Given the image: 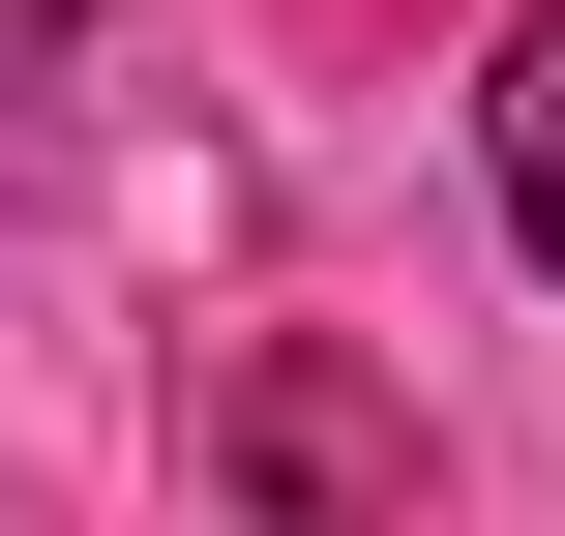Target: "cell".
Returning <instances> with one entry per match:
<instances>
[{
    "label": "cell",
    "mask_w": 565,
    "mask_h": 536,
    "mask_svg": "<svg viewBox=\"0 0 565 536\" xmlns=\"http://www.w3.org/2000/svg\"><path fill=\"white\" fill-rule=\"evenodd\" d=\"M209 477H238V536H417V418L358 358H238L209 388Z\"/></svg>",
    "instance_id": "6da1fadb"
},
{
    "label": "cell",
    "mask_w": 565,
    "mask_h": 536,
    "mask_svg": "<svg viewBox=\"0 0 565 536\" xmlns=\"http://www.w3.org/2000/svg\"><path fill=\"white\" fill-rule=\"evenodd\" d=\"M60 30H89V0H0V90H30V60H60Z\"/></svg>",
    "instance_id": "3957f363"
},
{
    "label": "cell",
    "mask_w": 565,
    "mask_h": 536,
    "mask_svg": "<svg viewBox=\"0 0 565 536\" xmlns=\"http://www.w3.org/2000/svg\"><path fill=\"white\" fill-rule=\"evenodd\" d=\"M477 149H507V239H536V269H565V0H536V30H507V90H477Z\"/></svg>",
    "instance_id": "7a4b0ae2"
}]
</instances>
